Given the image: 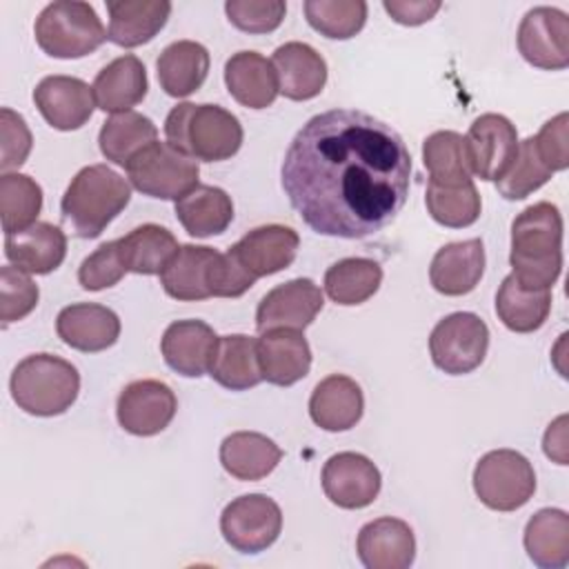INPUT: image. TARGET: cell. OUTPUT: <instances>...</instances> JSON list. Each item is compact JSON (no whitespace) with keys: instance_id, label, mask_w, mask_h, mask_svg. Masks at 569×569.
Masks as SVG:
<instances>
[{"instance_id":"1","label":"cell","mask_w":569,"mask_h":569,"mask_svg":"<svg viewBox=\"0 0 569 569\" xmlns=\"http://www.w3.org/2000/svg\"><path fill=\"white\" fill-rule=\"evenodd\" d=\"M411 156L402 136L358 109H329L293 136L280 182L320 236L360 240L385 229L407 202Z\"/></svg>"},{"instance_id":"2","label":"cell","mask_w":569,"mask_h":569,"mask_svg":"<svg viewBox=\"0 0 569 569\" xmlns=\"http://www.w3.org/2000/svg\"><path fill=\"white\" fill-rule=\"evenodd\" d=\"M513 278L529 289H551L562 271V216L547 200L522 209L511 222Z\"/></svg>"},{"instance_id":"3","label":"cell","mask_w":569,"mask_h":569,"mask_svg":"<svg viewBox=\"0 0 569 569\" xmlns=\"http://www.w3.org/2000/svg\"><path fill=\"white\" fill-rule=\"evenodd\" d=\"M129 200L127 178L107 164H89L71 178L60 200V216L78 238L91 240L109 227Z\"/></svg>"},{"instance_id":"4","label":"cell","mask_w":569,"mask_h":569,"mask_svg":"<svg viewBox=\"0 0 569 569\" xmlns=\"http://www.w3.org/2000/svg\"><path fill=\"white\" fill-rule=\"evenodd\" d=\"M167 142L193 160L222 162L242 147L240 120L220 104H176L164 120Z\"/></svg>"},{"instance_id":"5","label":"cell","mask_w":569,"mask_h":569,"mask_svg":"<svg viewBox=\"0 0 569 569\" xmlns=\"http://www.w3.org/2000/svg\"><path fill=\"white\" fill-rule=\"evenodd\" d=\"M9 389L18 409L31 416L51 418L64 413L76 402L80 373L60 356L31 353L16 365Z\"/></svg>"},{"instance_id":"6","label":"cell","mask_w":569,"mask_h":569,"mask_svg":"<svg viewBox=\"0 0 569 569\" xmlns=\"http://www.w3.org/2000/svg\"><path fill=\"white\" fill-rule=\"evenodd\" d=\"M33 36L47 56L73 60L100 49L107 29L89 2L58 0L38 13Z\"/></svg>"},{"instance_id":"7","label":"cell","mask_w":569,"mask_h":569,"mask_svg":"<svg viewBox=\"0 0 569 569\" xmlns=\"http://www.w3.org/2000/svg\"><path fill=\"white\" fill-rule=\"evenodd\" d=\"M131 184L151 198L180 200L198 187V160L171 147L169 142H151L127 162Z\"/></svg>"},{"instance_id":"8","label":"cell","mask_w":569,"mask_h":569,"mask_svg":"<svg viewBox=\"0 0 569 569\" xmlns=\"http://www.w3.org/2000/svg\"><path fill=\"white\" fill-rule=\"evenodd\" d=\"M473 491L493 511H516L531 500L536 471L520 451L493 449L476 462Z\"/></svg>"},{"instance_id":"9","label":"cell","mask_w":569,"mask_h":569,"mask_svg":"<svg viewBox=\"0 0 569 569\" xmlns=\"http://www.w3.org/2000/svg\"><path fill=\"white\" fill-rule=\"evenodd\" d=\"M489 349V327L471 311L445 316L429 336V353L433 365L449 373L462 376L478 369Z\"/></svg>"},{"instance_id":"10","label":"cell","mask_w":569,"mask_h":569,"mask_svg":"<svg viewBox=\"0 0 569 569\" xmlns=\"http://www.w3.org/2000/svg\"><path fill=\"white\" fill-rule=\"evenodd\" d=\"M282 531V511L264 493L233 498L220 513V533L240 553H260L271 547Z\"/></svg>"},{"instance_id":"11","label":"cell","mask_w":569,"mask_h":569,"mask_svg":"<svg viewBox=\"0 0 569 569\" xmlns=\"http://www.w3.org/2000/svg\"><path fill=\"white\" fill-rule=\"evenodd\" d=\"M518 51L538 69L560 71L569 64V18L556 7H533L518 27Z\"/></svg>"},{"instance_id":"12","label":"cell","mask_w":569,"mask_h":569,"mask_svg":"<svg viewBox=\"0 0 569 569\" xmlns=\"http://www.w3.org/2000/svg\"><path fill=\"white\" fill-rule=\"evenodd\" d=\"M178 409L176 393L162 380L142 378L129 382L116 402L120 427L131 436H156L169 427Z\"/></svg>"},{"instance_id":"13","label":"cell","mask_w":569,"mask_h":569,"mask_svg":"<svg viewBox=\"0 0 569 569\" xmlns=\"http://www.w3.org/2000/svg\"><path fill=\"white\" fill-rule=\"evenodd\" d=\"M518 131L509 118L500 113L478 116L465 136L471 173L480 180L498 182L509 171L518 153Z\"/></svg>"},{"instance_id":"14","label":"cell","mask_w":569,"mask_h":569,"mask_svg":"<svg viewBox=\"0 0 569 569\" xmlns=\"http://www.w3.org/2000/svg\"><path fill=\"white\" fill-rule=\"evenodd\" d=\"M300 236L284 224H262L247 231L236 244L229 247V258L240 271L256 282L258 278L287 269L298 253Z\"/></svg>"},{"instance_id":"15","label":"cell","mask_w":569,"mask_h":569,"mask_svg":"<svg viewBox=\"0 0 569 569\" xmlns=\"http://www.w3.org/2000/svg\"><path fill=\"white\" fill-rule=\"evenodd\" d=\"M382 487L378 467L362 453H333L322 467V491L340 509L369 507Z\"/></svg>"},{"instance_id":"16","label":"cell","mask_w":569,"mask_h":569,"mask_svg":"<svg viewBox=\"0 0 569 569\" xmlns=\"http://www.w3.org/2000/svg\"><path fill=\"white\" fill-rule=\"evenodd\" d=\"M325 305L320 287L311 278H293L267 291L256 309V329H307Z\"/></svg>"},{"instance_id":"17","label":"cell","mask_w":569,"mask_h":569,"mask_svg":"<svg viewBox=\"0 0 569 569\" xmlns=\"http://www.w3.org/2000/svg\"><path fill=\"white\" fill-rule=\"evenodd\" d=\"M33 102L49 127L73 131L89 122L96 98L93 87L76 76H47L33 89Z\"/></svg>"},{"instance_id":"18","label":"cell","mask_w":569,"mask_h":569,"mask_svg":"<svg viewBox=\"0 0 569 569\" xmlns=\"http://www.w3.org/2000/svg\"><path fill=\"white\" fill-rule=\"evenodd\" d=\"M222 253L204 244H182L160 271V284L176 300L213 298L218 264Z\"/></svg>"},{"instance_id":"19","label":"cell","mask_w":569,"mask_h":569,"mask_svg":"<svg viewBox=\"0 0 569 569\" xmlns=\"http://www.w3.org/2000/svg\"><path fill=\"white\" fill-rule=\"evenodd\" d=\"M356 551L367 569H407L416 558V536L400 518H376L358 531Z\"/></svg>"},{"instance_id":"20","label":"cell","mask_w":569,"mask_h":569,"mask_svg":"<svg viewBox=\"0 0 569 569\" xmlns=\"http://www.w3.org/2000/svg\"><path fill=\"white\" fill-rule=\"evenodd\" d=\"M58 338L78 351L98 353L120 338V318L113 309L96 302H76L56 318Z\"/></svg>"},{"instance_id":"21","label":"cell","mask_w":569,"mask_h":569,"mask_svg":"<svg viewBox=\"0 0 569 569\" xmlns=\"http://www.w3.org/2000/svg\"><path fill=\"white\" fill-rule=\"evenodd\" d=\"M262 380L291 387L311 369V349L298 329H269L256 342Z\"/></svg>"},{"instance_id":"22","label":"cell","mask_w":569,"mask_h":569,"mask_svg":"<svg viewBox=\"0 0 569 569\" xmlns=\"http://www.w3.org/2000/svg\"><path fill=\"white\" fill-rule=\"evenodd\" d=\"M271 64L278 78V91L296 102L316 98L327 84V62L307 42H284L273 56Z\"/></svg>"},{"instance_id":"23","label":"cell","mask_w":569,"mask_h":569,"mask_svg":"<svg viewBox=\"0 0 569 569\" xmlns=\"http://www.w3.org/2000/svg\"><path fill=\"white\" fill-rule=\"evenodd\" d=\"M218 345L216 331L202 320H176L160 340L164 362L184 378H200L209 371Z\"/></svg>"},{"instance_id":"24","label":"cell","mask_w":569,"mask_h":569,"mask_svg":"<svg viewBox=\"0 0 569 569\" xmlns=\"http://www.w3.org/2000/svg\"><path fill=\"white\" fill-rule=\"evenodd\" d=\"M485 273V247L480 238L440 247L429 267L431 287L442 296H467Z\"/></svg>"},{"instance_id":"25","label":"cell","mask_w":569,"mask_h":569,"mask_svg":"<svg viewBox=\"0 0 569 569\" xmlns=\"http://www.w3.org/2000/svg\"><path fill=\"white\" fill-rule=\"evenodd\" d=\"M365 411L360 385L342 373L322 378L309 398V416L325 431H347L356 427Z\"/></svg>"},{"instance_id":"26","label":"cell","mask_w":569,"mask_h":569,"mask_svg":"<svg viewBox=\"0 0 569 569\" xmlns=\"http://www.w3.org/2000/svg\"><path fill=\"white\" fill-rule=\"evenodd\" d=\"M7 260L36 276L56 271L67 256V236L51 222H33L31 227L4 236Z\"/></svg>"},{"instance_id":"27","label":"cell","mask_w":569,"mask_h":569,"mask_svg":"<svg viewBox=\"0 0 569 569\" xmlns=\"http://www.w3.org/2000/svg\"><path fill=\"white\" fill-rule=\"evenodd\" d=\"M107 40L118 47H140L153 40L171 16L167 0H109Z\"/></svg>"},{"instance_id":"28","label":"cell","mask_w":569,"mask_h":569,"mask_svg":"<svg viewBox=\"0 0 569 569\" xmlns=\"http://www.w3.org/2000/svg\"><path fill=\"white\" fill-rule=\"evenodd\" d=\"M224 84L231 98L247 109H267L280 93L271 60L258 51L233 53L224 62Z\"/></svg>"},{"instance_id":"29","label":"cell","mask_w":569,"mask_h":569,"mask_svg":"<svg viewBox=\"0 0 569 569\" xmlns=\"http://www.w3.org/2000/svg\"><path fill=\"white\" fill-rule=\"evenodd\" d=\"M147 89V69L140 58L131 53L111 60L93 80L96 104L107 113L131 111V107L144 100Z\"/></svg>"},{"instance_id":"30","label":"cell","mask_w":569,"mask_h":569,"mask_svg":"<svg viewBox=\"0 0 569 569\" xmlns=\"http://www.w3.org/2000/svg\"><path fill=\"white\" fill-rule=\"evenodd\" d=\"M209 51L193 40H176L158 56V82L171 98H187L198 91L209 73Z\"/></svg>"},{"instance_id":"31","label":"cell","mask_w":569,"mask_h":569,"mask_svg":"<svg viewBox=\"0 0 569 569\" xmlns=\"http://www.w3.org/2000/svg\"><path fill=\"white\" fill-rule=\"evenodd\" d=\"M282 458V449L258 431H236L220 445V465L229 476L253 482L269 476Z\"/></svg>"},{"instance_id":"32","label":"cell","mask_w":569,"mask_h":569,"mask_svg":"<svg viewBox=\"0 0 569 569\" xmlns=\"http://www.w3.org/2000/svg\"><path fill=\"white\" fill-rule=\"evenodd\" d=\"M176 218L193 238H209L227 231L233 220L231 196L213 184H198L176 200Z\"/></svg>"},{"instance_id":"33","label":"cell","mask_w":569,"mask_h":569,"mask_svg":"<svg viewBox=\"0 0 569 569\" xmlns=\"http://www.w3.org/2000/svg\"><path fill=\"white\" fill-rule=\"evenodd\" d=\"M256 342V338L244 333L220 336L209 365V376L231 391L256 387L262 380Z\"/></svg>"},{"instance_id":"34","label":"cell","mask_w":569,"mask_h":569,"mask_svg":"<svg viewBox=\"0 0 569 569\" xmlns=\"http://www.w3.org/2000/svg\"><path fill=\"white\" fill-rule=\"evenodd\" d=\"M551 311V289L522 287L509 273L496 293L498 320L516 333L538 331Z\"/></svg>"},{"instance_id":"35","label":"cell","mask_w":569,"mask_h":569,"mask_svg":"<svg viewBox=\"0 0 569 569\" xmlns=\"http://www.w3.org/2000/svg\"><path fill=\"white\" fill-rule=\"evenodd\" d=\"M525 549L540 569H562L569 562V516L562 509H540L525 527Z\"/></svg>"},{"instance_id":"36","label":"cell","mask_w":569,"mask_h":569,"mask_svg":"<svg viewBox=\"0 0 569 569\" xmlns=\"http://www.w3.org/2000/svg\"><path fill=\"white\" fill-rule=\"evenodd\" d=\"M118 247L127 264V271L140 276L160 273L180 249L176 236L167 227L153 222L140 224L131 229L127 236L118 238Z\"/></svg>"},{"instance_id":"37","label":"cell","mask_w":569,"mask_h":569,"mask_svg":"<svg viewBox=\"0 0 569 569\" xmlns=\"http://www.w3.org/2000/svg\"><path fill=\"white\" fill-rule=\"evenodd\" d=\"M158 140V127L138 111H122L107 118L98 133L100 151L107 160L127 167V162L147 144Z\"/></svg>"},{"instance_id":"38","label":"cell","mask_w":569,"mask_h":569,"mask_svg":"<svg viewBox=\"0 0 569 569\" xmlns=\"http://www.w3.org/2000/svg\"><path fill=\"white\" fill-rule=\"evenodd\" d=\"M382 282V267L371 258H342L325 271L327 296L342 307L367 302Z\"/></svg>"},{"instance_id":"39","label":"cell","mask_w":569,"mask_h":569,"mask_svg":"<svg viewBox=\"0 0 569 569\" xmlns=\"http://www.w3.org/2000/svg\"><path fill=\"white\" fill-rule=\"evenodd\" d=\"M422 162L429 171V182L458 187L471 182V164L465 138L456 131H436L422 142Z\"/></svg>"},{"instance_id":"40","label":"cell","mask_w":569,"mask_h":569,"mask_svg":"<svg viewBox=\"0 0 569 569\" xmlns=\"http://www.w3.org/2000/svg\"><path fill=\"white\" fill-rule=\"evenodd\" d=\"M42 209V189L27 173L0 176V218L4 233H16L31 227Z\"/></svg>"},{"instance_id":"41","label":"cell","mask_w":569,"mask_h":569,"mask_svg":"<svg viewBox=\"0 0 569 569\" xmlns=\"http://www.w3.org/2000/svg\"><path fill=\"white\" fill-rule=\"evenodd\" d=\"M425 204L429 216L449 229H465L473 224L480 218V193L471 182L458 184V187H442L427 182V193H425Z\"/></svg>"},{"instance_id":"42","label":"cell","mask_w":569,"mask_h":569,"mask_svg":"<svg viewBox=\"0 0 569 569\" xmlns=\"http://www.w3.org/2000/svg\"><path fill=\"white\" fill-rule=\"evenodd\" d=\"M302 9L311 29L331 40H349L367 22V2L362 0H307Z\"/></svg>"},{"instance_id":"43","label":"cell","mask_w":569,"mask_h":569,"mask_svg":"<svg viewBox=\"0 0 569 569\" xmlns=\"http://www.w3.org/2000/svg\"><path fill=\"white\" fill-rule=\"evenodd\" d=\"M553 171L545 164V160L538 153L533 136L518 142V153L509 167V171L496 182L498 193L507 200H522L536 189H540Z\"/></svg>"},{"instance_id":"44","label":"cell","mask_w":569,"mask_h":569,"mask_svg":"<svg viewBox=\"0 0 569 569\" xmlns=\"http://www.w3.org/2000/svg\"><path fill=\"white\" fill-rule=\"evenodd\" d=\"M40 291L38 284L29 278L27 271L4 264L0 269V320L2 325L22 320L38 305Z\"/></svg>"},{"instance_id":"45","label":"cell","mask_w":569,"mask_h":569,"mask_svg":"<svg viewBox=\"0 0 569 569\" xmlns=\"http://www.w3.org/2000/svg\"><path fill=\"white\" fill-rule=\"evenodd\" d=\"M229 22L244 33H271L276 31L287 13L282 0H229L224 2Z\"/></svg>"},{"instance_id":"46","label":"cell","mask_w":569,"mask_h":569,"mask_svg":"<svg viewBox=\"0 0 569 569\" xmlns=\"http://www.w3.org/2000/svg\"><path fill=\"white\" fill-rule=\"evenodd\" d=\"M127 273V264L122 260L118 240L100 244L91 256L82 260L78 267V282L87 291H100L118 284Z\"/></svg>"},{"instance_id":"47","label":"cell","mask_w":569,"mask_h":569,"mask_svg":"<svg viewBox=\"0 0 569 569\" xmlns=\"http://www.w3.org/2000/svg\"><path fill=\"white\" fill-rule=\"evenodd\" d=\"M31 131L24 122V118L9 109H0V169L2 173H9V169H18L24 164V160L31 153Z\"/></svg>"},{"instance_id":"48","label":"cell","mask_w":569,"mask_h":569,"mask_svg":"<svg viewBox=\"0 0 569 569\" xmlns=\"http://www.w3.org/2000/svg\"><path fill=\"white\" fill-rule=\"evenodd\" d=\"M567 122L569 116L567 111L553 116L551 120H547L540 131L533 136L536 147L540 158L545 160V164L556 173V171H565L569 164V149H567Z\"/></svg>"},{"instance_id":"49","label":"cell","mask_w":569,"mask_h":569,"mask_svg":"<svg viewBox=\"0 0 569 569\" xmlns=\"http://www.w3.org/2000/svg\"><path fill=\"white\" fill-rule=\"evenodd\" d=\"M382 7L398 24L418 27L431 20L442 4L438 0H385Z\"/></svg>"},{"instance_id":"50","label":"cell","mask_w":569,"mask_h":569,"mask_svg":"<svg viewBox=\"0 0 569 569\" xmlns=\"http://www.w3.org/2000/svg\"><path fill=\"white\" fill-rule=\"evenodd\" d=\"M565 425H567V416L556 418L545 431V440H542L545 453L553 458L558 465H567V427Z\"/></svg>"}]
</instances>
